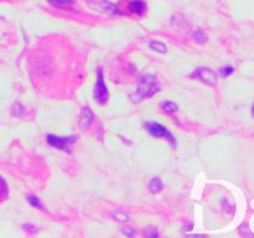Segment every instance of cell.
Wrapping results in <instances>:
<instances>
[{
    "label": "cell",
    "mask_w": 254,
    "mask_h": 238,
    "mask_svg": "<svg viewBox=\"0 0 254 238\" xmlns=\"http://www.w3.org/2000/svg\"><path fill=\"white\" fill-rule=\"evenodd\" d=\"M159 89H160V86H159L158 78L154 74H143L139 78L135 92L130 94V99L134 103H139V102H143L144 99L153 97L156 92H159Z\"/></svg>",
    "instance_id": "6da1fadb"
},
{
    "label": "cell",
    "mask_w": 254,
    "mask_h": 238,
    "mask_svg": "<svg viewBox=\"0 0 254 238\" xmlns=\"http://www.w3.org/2000/svg\"><path fill=\"white\" fill-rule=\"evenodd\" d=\"M47 143L51 146H54L55 149H59V150L67 151L69 153L71 151V145L77 140L76 135H69V136H57L54 134H49L46 136Z\"/></svg>",
    "instance_id": "7a4b0ae2"
},
{
    "label": "cell",
    "mask_w": 254,
    "mask_h": 238,
    "mask_svg": "<svg viewBox=\"0 0 254 238\" xmlns=\"http://www.w3.org/2000/svg\"><path fill=\"white\" fill-rule=\"evenodd\" d=\"M144 126H145L146 130H148L151 135L155 136V138H165L171 145H176V140L175 138H174L173 134H171L165 126L161 125V124L156 123V121H148V123L144 124Z\"/></svg>",
    "instance_id": "3957f363"
},
{
    "label": "cell",
    "mask_w": 254,
    "mask_h": 238,
    "mask_svg": "<svg viewBox=\"0 0 254 238\" xmlns=\"http://www.w3.org/2000/svg\"><path fill=\"white\" fill-rule=\"evenodd\" d=\"M191 78L200 79L201 82H203L207 86H216L217 84V74L213 69L207 68V67H200V68L195 69V71L191 73Z\"/></svg>",
    "instance_id": "277c9868"
},
{
    "label": "cell",
    "mask_w": 254,
    "mask_h": 238,
    "mask_svg": "<svg viewBox=\"0 0 254 238\" xmlns=\"http://www.w3.org/2000/svg\"><path fill=\"white\" fill-rule=\"evenodd\" d=\"M94 98L101 104H106L107 101H108V88H107L106 83H104L103 71H102L101 67L97 69V82L96 87H94Z\"/></svg>",
    "instance_id": "5b68a950"
},
{
    "label": "cell",
    "mask_w": 254,
    "mask_h": 238,
    "mask_svg": "<svg viewBox=\"0 0 254 238\" xmlns=\"http://www.w3.org/2000/svg\"><path fill=\"white\" fill-rule=\"evenodd\" d=\"M93 118H94L93 113H92V111L88 108V107L82 108L81 117H79V126H81L82 129L88 128V126L92 124V121H93Z\"/></svg>",
    "instance_id": "8992f818"
},
{
    "label": "cell",
    "mask_w": 254,
    "mask_h": 238,
    "mask_svg": "<svg viewBox=\"0 0 254 238\" xmlns=\"http://www.w3.org/2000/svg\"><path fill=\"white\" fill-rule=\"evenodd\" d=\"M129 10L136 15H143L146 10V4L144 0H131L129 4Z\"/></svg>",
    "instance_id": "52a82bcc"
},
{
    "label": "cell",
    "mask_w": 254,
    "mask_h": 238,
    "mask_svg": "<svg viewBox=\"0 0 254 238\" xmlns=\"http://www.w3.org/2000/svg\"><path fill=\"white\" fill-rule=\"evenodd\" d=\"M164 188L163 181L159 178H151L150 183H149V190H150L151 193H159L161 192V190Z\"/></svg>",
    "instance_id": "ba28073f"
},
{
    "label": "cell",
    "mask_w": 254,
    "mask_h": 238,
    "mask_svg": "<svg viewBox=\"0 0 254 238\" xmlns=\"http://www.w3.org/2000/svg\"><path fill=\"white\" fill-rule=\"evenodd\" d=\"M149 47H150L153 51L159 52V54H166V52H168V47H166V45L164 44V42L156 41V40H154V41H150V44H149Z\"/></svg>",
    "instance_id": "9c48e42d"
},
{
    "label": "cell",
    "mask_w": 254,
    "mask_h": 238,
    "mask_svg": "<svg viewBox=\"0 0 254 238\" xmlns=\"http://www.w3.org/2000/svg\"><path fill=\"white\" fill-rule=\"evenodd\" d=\"M160 107L164 112H166V113H174V112H176L179 109L178 103H175V102L173 101H164L163 103L160 104Z\"/></svg>",
    "instance_id": "30bf717a"
},
{
    "label": "cell",
    "mask_w": 254,
    "mask_h": 238,
    "mask_svg": "<svg viewBox=\"0 0 254 238\" xmlns=\"http://www.w3.org/2000/svg\"><path fill=\"white\" fill-rule=\"evenodd\" d=\"M49 2H51L54 6H57V7H66V6H69V5H72L74 2V0H47Z\"/></svg>",
    "instance_id": "8fae6325"
},
{
    "label": "cell",
    "mask_w": 254,
    "mask_h": 238,
    "mask_svg": "<svg viewBox=\"0 0 254 238\" xmlns=\"http://www.w3.org/2000/svg\"><path fill=\"white\" fill-rule=\"evenodd\" d=\"M27 201H29V203L32 206V207L39 208V210H44V206H42V203L40 202V200L36 197V196L29 195L27 196Z\"/></svg>",
    "instance_id": "7c38bea8"
},
{
    "label": "cell",
    "mask_w": 254,
    "mask_h": 238,
    "mask_svg": "<svg viewBox=\"0 0 254 238\" xmlns=\"http://www.w3.org/2000/svg\"><path fill=\"white\" fill-rule=\"evenodd\" d=\"M144 233H145V236L148 238H156V237H159V232H158V230H156L155 227H148Z\"/></svg>",
    "instance_id": "4fadbf2b"
},
{
    "label": "cell",
    "mask_w": 254,
    "mask_h": 238,
    "mask_svg": "<svg viewBox=\"0 0 254 238\" xmlns=\"http://www.w3.org/2000/svg\"><path fill=\"white\" fill-rule=\"evenodd\" d=\"M193 37H195L198 42H205L206 40H207V36H206L202 31L195 32V34H193Z\"/></svg>",
    "instance_id": "5bb4252c"
},
{
    "label": "cell",
    "mask_w": 254,
    "mask_h": 238,
    "mask_svg": "<svg viewBox=\"0 0 254 238\" xmlns=\"http://www.w3.org/2000/svg\"><path fill=\"white\" fill-rule=\"evenodd\" d=\"M112 217H116L114 220L118 221H127L128 220V216L126 213H121V212H113L112 213Z\"/></svg>",
    "instance_id": "9a60e30c"
},
{
    "label": "cell",
    "mask_w": 254,
    "mask_h": 238,
    "mask_svg": "<svg viewBox=\"0 0 254 238\" xmlns=\"http://www.w3.org/2000/svg\"><path fill=\"white\" fill-rule=\"evenodd\" d=\"M14 114L15 116H21V114L25 113L24 108H22V106L20 103H15L14 104Z\"/></svg>",
    "instance_id": "2e32d148"
},
{
    "label": "cell",
    "mask_w": 254,
    "mask_h": 238,
    "mask_svg": "<svg viewBox=\"0 0 254 238\" xmlns=\"http://www.w3.org/2000/svg\"><path fill=\"white\" fill-rule=\"evenodd\" d=\"M220 72H221V74H222L223 77H227L228 74H231L233 72V67H231V66L222 67V68L220 69Z\"/></svg>",
    "instance_id": "e0dca14e"
},
{
    "label": "cell",
    "mask_w": 254,
    "mask_h": 238,
    "mask_svg": "<svg viewBox=\"0 0 254 238\" xmlns=\"http://www.w3.org/2000/svg\"><path fill=\"white\" fill-rule=\"evenodd\" d=\"M122 232H123L124 235L129 236V237H133V236L135 235V231L131 227H122Z\"/></svg>",
    "instance_id": "ac0fdd59"
},
{
    "label": "cell",
    "mask_w": 254,
    "mask_h": 238,
    "mask_svg": "<svg viewBox=\"0 0 254 238\" xmlns=\"http://www.w3.org/2000/svg\"><path fill=\"white\" fill-rule=\"evenodd\" d=\"M252 114H253V117H254V104H253V107H252Z\"/></svg>",
    "instance_id": "d6986e66"
}]
</instances>
